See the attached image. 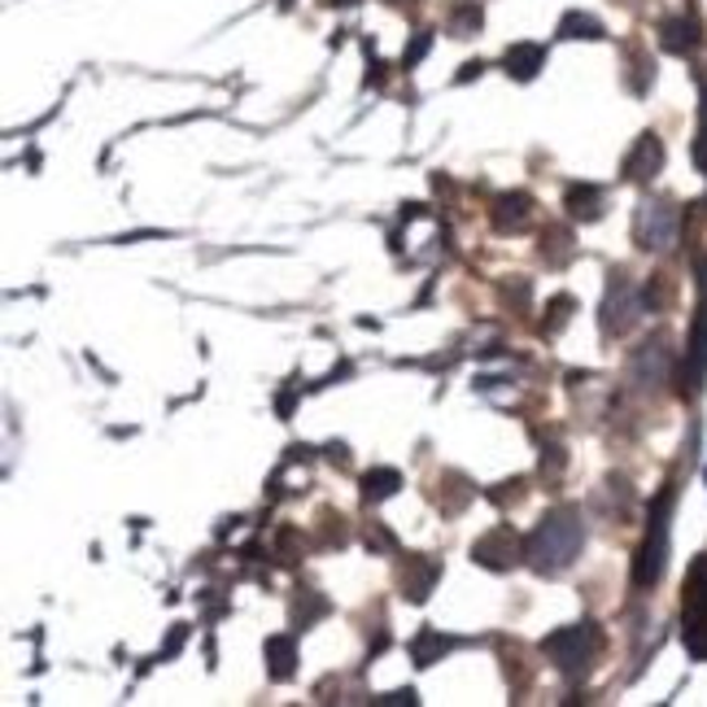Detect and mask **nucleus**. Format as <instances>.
I'll list each match as a JSON object with an SVG mask.
<instances>
[{
  "label": "nucleus",
  "instance_id": "nucleus-1",
  "mask_svg": "<svg viewBox=\"0 0 707 707\" xmlns=\"http://www.w3.org/2000/svg\"><path fill=\"white\" fill-rule=\"evenodd\" d=\"M581 546H585L581 511L577 507H555L525 537V559H529V568L537 577H555V572H563L581 555Z\"/></svg>",
  "mask_w": 707,
  "mask_h": 707
},
{
  "label": "nucleus",
  "instance_id": "nucleus-2",
  "mask_svg": "<svg viewBox=\"0 0 707 707\" xmlns=\"http://www.w3.org/2000/svg\"><path fill=\"white\" fill-rule=\"evenodd\" d=\"M673 507H677V489L664 485L659 498L651 503L646 537H642L637 559H633V585H637V590H655V585L664 581V568H668V537H673Z\"/></svg>",
  "mask_w": 707,
  "mask_h": 707
},
{
  "label": "nucleus",
  "instance_id": "nucleus-3",
  "mask_svg": "<svg viewBox=\"0 0 707 707\" xmlns=\"http://www.w3.org/2000/svg\"><path fill=\"white\" fill-rule=\"evenodd\" d=\"M599 651H603V633H599V624H594V620L563 624V629H555L550 637H541V655H546L559 673H568V677L585 673V668L594 664V655H599Z\"/></svg>",
  "mask_w": 707,
  "mask_h": 707
},
{
  "label": "nucleus",
  "instance_id": "nucleus-4",
  "mask_svg": "<svg viewBox=\"0 0 707 707\" xmlns=\"http://www.w3.org/2000/svg\"><path fill=\"white\" fill-rule=\"evenodd\" d=\"M677 228H682V214L673 201H659V197H646L633 214V241L637 250L646 254H664L677 245Z\"/></svg>",
  "mask_w": 707,
  "mask_h": 707
},
{
  "label": "nucleus",
  "instance_id": "nucleus-5",
  "mask_svg": "<svg viewBox=\"0 0 707 707\" xmlns=\"http://www.w3.org/2000/svg\"><path fill=\"white\" fill-rule=\"evenodd\" d=\"M682 637L695 659H707V555H699L686 572V599H682Z\"/></svg>",
  "mask_w": 707,
  "mask_h": 707
},
{
  "label": "nucleus",
  "instance_id": "nucleus-6",
  "mask_svg": "<svg viewBox=\"0 0 707 707\" xmlns=\"http://www.w3.org/2000/svg\"><path fill=\"white\" fill-rule=\"evenodd\" d=\"M707 380V258L699 263V310L686 337V358H682V393L699 398Z\"/></svg>",
  "mask_w": 707,
  "mask_h": 707
},
{
  "label": "nucleus",
  "instance_id": "nucleus-7",
  "mask_svg": "<svg viewBox=\"0 0 707 707\" xmlns=\"http://www.w3.org/2000/svg\"><path fill=\"white\" fill-rule=\"evenodd\" d=\"M642 297H637V288H633V279L624 275V271H612L608 275V297H603V337H624L633 324H637V315H642Z\"/></svg>",
  "mask_w": 707,
  "mask_h": 707
},
{
  "label": "nucleus",
  "instance_id": "nucleus-8",
  "mask_svg": "<svg viewBox=\"0 0 707 707\" xmlns=\"http://www.w3.org/2000/svg\"><path fill=\"white\" fill-rule=\"evenodd\" d=\"M520 559H525V541L511 529H489L472 546V563H481L489 572H511Z\"/></svg>",
  "mask_w": 707,
  "mask_h": 707
},
{
  "label": "nucleus",
  "instance_id": "nucleus-9",
  "mask_svg": "<svg viewBox=\"0 0 707 707\" xmlns=\"http://www.w3.org/2000/svg\"><path fill=\"white\" fill-rule=\"evenodd\" d=\"M659 171H664V140H659L655 131H642V136L633 140V149L624 154L620 176L633 179V183H646V179H655Z\"/></svg>",
  "mask_w": 707,
  "mask_h": 707
},
{
  "label": "nucleus",
  "instance_id": "nucleus-10",
  "mask_svg": "<svg viewBox=\"0 0 707 707\" xmlns=\"http://www.w3.org/2000/svg\"><path fill=\"white\" fill-rule=\"evenodd\" d=\"M489 223L503 236H516L532 223V197L529 192H498L489 205Z\"/></svg>",
  "mask_w": 707,
  "mask_h": 707
},
{
  "label": "nucleus",
  "instance_id": "nucleus-11",
  "mask_svg": "<svg viewBox=\"0 0 707 707\" xmlns=\"http://www.w3.org/2000/svg\"><path fill=\"white\" fill-rule=\"evenodd\" d=\"M629 371H633V380H637L642 389L664 384V376H668V346H664V337H651L642 350H633Z\"/></svg>",
  "mask_w": 707,
  "mask_h": 707
},
{
  "label": "nucleus",
  "instance_id": "nucleus-12",
  "mask_svg": "<svg viewBox=\"0 0 707 707\" xmlns=\"http://www.w3.org/2000/svg\"><path fill=\"white\" fill-rule=\"evenodd\" d=\"M437 581H442V563H437V559H424V555H411L407 568H402V599H407V603H424Z\"/></svg>",
  "mask_w": 707,
  "mask_h": 707
},
{
  "label": "nucleus",
  "instance_id": "nucleus-13",
  "mask_svg": "<svg viewBox=\"0 0 707 707\" xmlns=\"http://www.w3.org/2000/svg\"><path fill=\"white\" fill-rule=\"evenodd\" d=\"M659 49L673 53V57L695 53V49H699V18H690V13L664 18V22H659Z\"/></svg>",
  "mask_w": 707,
  "mask_h": 707
},
{
  "label": "nucleus",
  "instance_id": "nucleus-14",
  "mask_svg": "<svg viewBox=\"0 0 707 707\" xmlns=\"http://www.w3.org/2000/svg\"><path fill=\"white\" fill-rule=\"evenodd\" d=\"M503 71H507L511 80H520V84L537 80V75L546 71V44H532V40L511 44V49L503 53Z\"/></svg>",
  "mask_w": 707,
  "mask_h": 707
},
{
  "label": "nucleus",
  "instance_id": "nucleus-15",
  "mask_svg": "<svg viewBox=\"0 0 707 707\" xmlns=\"http://www.w3.org/2000/svg\"><path fill=\"white\" fill-rule=\"evenodd\" d=\"M563 210H568V219H577V223H599V219H603V188H599V183H568Z\"/></svg>",
  "mask_w": 707,
  "mask_h": 707
},
{
  "label": "nucleus",
  "instance_id": "nucleus-16",
  "mask_svg": "<svg viewBox=\"0 0 707 707\" xmlns=\"http://www.w3.org/2000/svg\"><path fill=\"white\" fill-rule=\"evenodd\" d=\"M555 35H559V40H590V44H599V40H608V27H603L594 13H585V9H568V13L559 18Z\"/></svg>",
  "mask_w": 707,
  "mask_h": 707
},
{
  "label": "nucleus",
  "instance_id": "nucleus-17",
  "mask_svg": "<svg viewBox=\"0 0 707 707\" xmlns=\"http://www.w3.org/2000/svg\"><path fill=\"white\" fill-rule=\"evenodd\" d=\"M266 673H271V682H288L297 673V646L288 633L266 637Z\"/></svg>",
  "mask_w": 707,
  "mask_h": 707
},
{
  "label": "nucleus",
  "instance_id": "nucleus-18",
  "mask_svg": "<svg viewBox=\"0 0 707 707\" xmlns=\"http://www.w3.org/2000/svg\"><path fill=\"white\" fill-rule=\"evenodd\" d=\"M398 489H402V472H398V467H371V472L362 476V503H367V507L393 498Z\"/></svg>",
  "mask_w": 707,
  "mask_h": 707
},
{
  "label": "nucleus",
  "instance_id": "nucleus-19",
  "mask_svg": "<svg viewBox=\"0 0 707 707\" xmlns=\"http://www.w3.org/2000/svg\"><path fill=\"white\" fill-rule=\"evenodd\" d=\"M450 646H454V637H445V633H437V629H420V633H415V642H411V659H415L420 668H433Z\"/></svg>",
  "mask_w": 707,
  "mask_h": 707
},
{
  "label": "nucleus",
  "instance_id": "nucleus-20",
  "mask_svg": "<svg viewBox=\"0 0 707 707\" xmlns=\"http://www.w3.org/2000/svg\"><path fill=\"white\" fill-rule=\"evenodd\" d=\"M481 22H485V18H481V4H476V0H458V4L450 9V35H454V40H472V35L481 31Z\"/></svg>",
  "mask_w": 707,
  "mask_h": 707
},
{
  "label": "nucleus",
  "instance_id": "nucleus-21",
  "mask_svg": "<svg viewBox=\"0 0 707 707\" xmlns=\"http://www.w3.org/2000/svg\"><path fill=\"white\" fill-rule=\"evenodd\" d=\"M319 616H328V599H319L315 590H297V599H293V624H297V633L310 629Z\"/></svg>",
  "mask_w": 707,
  "mask_h": 707
},
{
  "label": "nucleus",
  "instance_id": "nucleus-22",
  "mask_svg": "<svg viewBox=\"0 0 707 707\" xmlns=\"http://www.w3.org/2000/svg\"><path fill=\"white\" fill-rule=\"evenodd\" d=\"M624 57H629V66H633V71H629V88L642 96V92L651 88V80H655V62H651L637 44H624Z\"/></svg>",
  "mask_w": 707,
  "mask_h": 707
},
{
  "label": "nucleus",
  "instance_id": "nucleus-23",
  "mask_svg": "<svg viewBox=\"0 0 707 707\" xmlns=\"http://www.w3.org/2000/svg\"><path fill=\"white\" fill-rule=\"evenodd\" d=\"M541 258H546V266H563L572 258V236L563 228H546L541 232Z\"/></svg>",
  "mask_w": 707,
  "mask_h": 707
},
{
  "label": "nucleus",
  "instance_id": "nucleus-24",
  "mask_svg": "<svg viewBox=\"0 0 707 707\" xmlns=\"http://www.w3.org/2000/svg\"><path fill=\"white\" fill-rule=\"evenodd\" d=\"M695 167L707 176V75L699 80V127H695V145H690Z\"/></svg>",
  "mask_w": 707,
  "mask_h": 707
},
{
  "label": "nucleus",
  "instance_id": "nucleus-25",
  "mask_svg": "<svg viewBox=\"0 0 707 707\" xmlns=\"http://www.w3.org/2000/svg\"><path fill=\"white\" fill-rule=\"evenodd\" d=\"M572 310H577V302H572L568 293H559V297H550V306H546V315H550V319L541 324V328H546V337H555V333H559V328L568 324V315H572Z\"/></svg>",
  "mask_w": 707,
  "mask_h": 707
},
{
  "label": "nucleus",
  "instance_id": "nucleus-26",
  "mask_svg": "<svg viewBox=\"0 0 707 707\" xmlns=\"http://www.w3.org/2000/svg\"><path fill=\"white\" fill-rule=\"evenodd\" d=\"M319 525H324V532H319V546H346V541H350V529H346V520H341V516L324 511V516H319Z\"/></svg>",
  "mask_w": 707,
  "mask_h": 707
},
{
  "label": "nucleus",
  "instance_id": "nucleus-27",
  "mask_svg": "<svg viewBox=\"0 0 707 707\" xmlns=\"http://www.w3.org/2000/svg\"><path fill=\"white\" fill-rule=\"evenodd\" d=\"M429 49H433V31H420V35L411 40V49L402 53V71H415V66L429 57Z\"/></svg>",
  "mask_w": 707,
  "mask_h": 707
},
{
  "label": "nucleus",
  "instance_id": "nucleus-28",
  "mask_svg": "<svg viewBox=\"0 0 707 707\" xmlns=\"http://www.w3.org/2000/svg\"><path fill=\"white\" fill-rule=\"evenodd\" d=\"M525 498V476H516V481H503V485H494L489 489V503H498V507H507V503H520Z\"/></svg>",
  "mask_w": 707,
  "mask_h": 707
},
{
  "label": "nucleus",
  "instance_id": "nucleus-29",
  "mask_svg": "<svg viewBox=\"0 0 707 707\" xmlns=\"http://www.w3.org/2000/svg\"><path fill=\"white\" fill-rule=\"evenodd\" d=\"M376 704H380V707H402V704L411 707V704H420V699H415V690L407 686V690H393V695H380Z\"/></svg>",
  "mask_w": 707,
  "mask_h": 707
},
{
  "label": "nucleus",
  "instance_id": "nucleus-30",
  "mask_svg": "<svg viewBox=\"0 0 707 707\" xmlns=\"http://www.w3.org/2000/svg\"><path fill=\"white\" fill-rule=\"evenodd\" d=\"M367 546H376V550H393V537L380 529V525H371V529H367Z\"/></svg>",
  "mask_w": 707,
  "mask_h": 707
},
{
  "label": "nucleus",
  "instance_id": "nucleus-31",
  "mask_svg": "<svg viewBox=\"0 0 707 707\" xmlns=\"http://www.w3.org/2000/svg\"><path fill=\"white\" fill-rule=\"evenodd\" d=\"M380 84H384V62L371 57V66H367V88H380Z\"/></svg>",
  "mask_w": 707,
  "mask_h": 707
},
{
  "label": "nucleus",
  "instance_id": "nucleus-32",
  "mask_svg": "<svg viewBox=\"0 0 707 707\" xmlns=\"http://www.w3.org/2000/svg\"><path fill=\"white\" fill-rule=\"evenodd\" d=\"M481 71H485L481 62H467V66L458 71V84H467V80H481Z\"/></svg>",
  "mask_w": 707,
  "mask_h": 707
},
{
  "label": "nucleus",
  "instance_id": "nucleus-33",
  "mask_svg": "<svg viewBox=\"0 0 707 707\" xmlns=\"http://www.w3.org/2000/svg\"><path fill=\"white\" fill-rule=\"evenodd\" d=\"M328 458L341 463V467H350V450H346V445H328Z\"/></svg>",
  "mask_w": 707,
  "mask_h": 707
},
{
  "label": "nucleus",
  "instance_id": "nucleus-34",
  "mask_svg": "<svg viewBox=\"0 0 707 707\" xmlns=\"http://www.w3.org/2000/svg\"><path fill=\"white\" fill-rule=\"evenodd\" d=\"M328 4H358V0H328Z\"/></svg>",
  "mask_w": 707,
  "mask_h": 707
},
{
  "label": "nucleus",
  "instance_id": "nucleus-35",
  "mask_svg": "<svg viewBox=\"0 0 707 707\" xmlns=\"http://www.w3.org/2000/svg\"><path fill=\"white\" fill-rule=\"evenodd\" d=\"M389 4H411V0H389Z\"/></svg>",
  "mask_w": 707,
  "mask_h": 707
},
{
  "label": "nucleus",
  "instance_id": "nucleus-36",
  "mask_svg": "<svg viewBox=\"0 0 707 707\" xmlns=\"http://www.w3.org/2000/svg\"><path fill=\"white\" fill-rule=\"evenodd\" d=\"M279 4H284V9H288V4H293V0H279Z\"/></svg>",
  "mask_w": 707,
  "mask_h": 707
}]
</instances>
